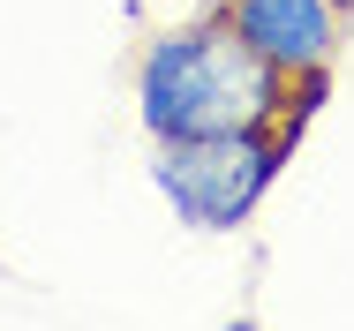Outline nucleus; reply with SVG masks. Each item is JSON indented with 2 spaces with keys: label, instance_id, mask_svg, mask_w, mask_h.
Wrapping results in <instances>:
<instances>
[{
  "label": "nucleus",
  "instance_id": "f257e3e1",
  "mask_svg": "<svg viewBox=\"0 0 354 331\" xmlns=\"http://www.w3.org/2000/svg\"><path fill=\"white\" fill-rule=\"evenodd\" d=\"M324 91H332V75L286 83L272 61H257L212 0H204V15L151 30L136 53V121L151 143L234 135V129H309Z\"/></svg>",
  "mask_w": 354,
  "mask_h": 331
},
{
  "label": "nucleus",
  "instance_id": "f03ea898",
  "mask_svg": "<svg viewBox=\"0 0 354 331\" xmlns=\"http://www.w3.org/2000/svg\"><path fill=\"white\" fill-rule=\"evenodd\" d=\"M301 129H234V135H181V143H151V181L174 203L181 226L196 234H234L257 218V203L272 196L286 173Z\"/></svg>",
  "mask_w": 354,
  "mask_h": 331
},
{
  "label": "nucleus",
  "instance_id": "7ed1b4c3",
  "mask_svg": "<svg viewBox=\"0 0 354 331\" xmlns=\"http://www.w3.org/2000/svg\"><path fill=\"white\" fill-rule=\"evenodd\" d=\"M218 15L234 23V38L272 61L286 83H309V75H332L339 46H347L354 8L347 0H212Z\"/></svg>",
  "mask_w": 354,
  "mask_h": 331
},
{
  "label": "nucleus",
  "instance_id": "20e7f679",
  "mask_svg": "<svg viewBox=\"0 0 354 331\" xmlns=\"http://www.w3.org/2000/svg\"><path fill=\"white\" fill-rule=\"evenodd\" d=\"M347 8H354V0H347Z\"/></svg>",
  "mask_w": 354,
  "mask_h": 331
}]
</instances>
